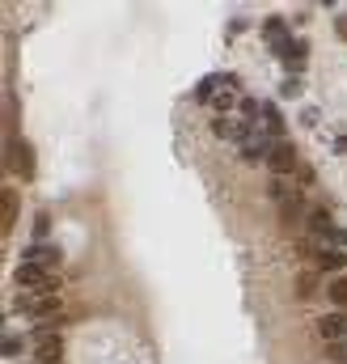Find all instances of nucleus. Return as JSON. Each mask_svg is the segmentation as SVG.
Masks as SVG:
<instances>
[{"label":"nucleus","instance_id":"8","mask_svg":"<svg viewBox=\"0 0 347 364\" xmlns=\"http://www.w3.org/2000/svg\"><path fill=\"white\" fill-rule=\"evenodd\" d=\"M322 271H335V276H347V250H313Z\"/></svg>","mask_w":347,"mask_h":364},{"label":"nucleus","instance_id":"9","mask_svg":"<svg viewBox=\"0 0 347 364\" xmlns=\"http://www.w3.org/2000/svg\"><path fill=\"white\" fill-rule=\"evenodd\" d=\"M335 229H339V225H335V216H331L326 208H313V212H309V233H318V237H335Z\"/></svg>","mask_w":347,"mask_h":364},{"label":"nucleus","instance_id":"7","mask_svg":"<svg viewBox=\"0 0 347 364\" xmlns=\"http://www.w3.org/2000/svg\"><path fill=\"white\" fill-rule=\"evenodd\" d=\"M276 51H280L284 68H292V72H301V68H305V56H309V47H305L301 38H288V43H280V47H276Z\"/></svg>","mask_w":347,"mask_h":364},{"label":"nucleus","instance_id":"2","mask_svg":"<svg viewBox=\"0 0 347 364\" xmlns=\"http://www.w3.org/2000/svg\"><path fill=\"white\" fill-rule=\"evenodd\" d=\"M17 284H21V288H38V293H60V284H56V280H47V276H43V267L30 263V258H21V267H17Z\"/></svg>","mask_w":347,"mask_h":364},{"label":"nucleus","instance_id":"17","mask_svg":"<svg viewBox=\"0 0 347 364\" xmlns=\"http://www.w3.org/2000/svg\"><path fill=\"white\" fill-rule=\"evenodd\" d=\"M212 106L220 110V119H225V110L233 106V89H225V93H216V98H212Z\"/></svg>","mask_w":347,"mask_h":364},{"label":"nucleus","instance_id":"22","mask_svg":"<svg viewBox=\"0 0 347 364\" xmlns=\"http://www.w3.org/2000/svg\"><path fill=\"white\" fill-rule=\"evenodd\" d=\"M339 34H343V38H347V17H339Z\"/></svg>","mask_w":347,"mask_h":364},{"label":"nucleus","instance_id":"15","mask_svg":"<svg viewBox=\"0 0 347 364\" xmlns=\"http://www.w3.org/2000/svg\"><path fill=\"white\" fill-rule=\"evenodd\" d=\"M263 114H267V123H271L267 132H271V136H280V132H284V119H280V110H276V106L267 102V106H263Z\"/></svg>","mask_w":347,"mask_h":364},{"label":"nucleus","instance_id":"13","mask_svg":"<svg viewBox=\"0 0 347 364\" xmlns=\"http://www.w3.org/2000/svg\"><path fill=\"white\" fill-rule=\"evenodd\" d=\"M326 297H331L339 309H347V276H335V280H331V293H326Z\"/></svg>","mask_w":347,"mask_h":364},{"label":"nucleus","instance_id":"5","mask_svg":"<svg viewBox=\"0 0 347 364\" xmlns=\"http://www.w3.org/2000/svg\"><path fill=\"white\" fill-rule=\"evenodd\" d=\"M318 335L326 339V348L331 343H347V313L339 309V313H326V318L318 322Z\"/></svg>","mask_w":347,"mask_h":364},{"label":"nucleus","instance_id":"3","mask_svg":"<svg viewBox=\"0 0 347 364\" xmlns=\"http://www.w3.org/2000/svg\"><path fill=\"white\" fill-rule=\"evenodd\" d=\"M9 165H13V174L34 178V149H30L26 140H13V144H9Z\"/></svg>","mask_w":347,"mask_h":364},{"label":"nucleus","instance_id":"11","mask_svg":"<svg viewBox=\"0 0 347 364\" xmlns=\"http://www.w3.org/2000/svg\"><path fill=\"white\" fill-rule=\"evenodd\" d=\"M26 258H30V263H38V267H60V263H64L60 246H43V241H38V246H34Z\"/></svg>","mask_w":347,"mask_h":364},{"label":"nucleus","instance_id":"18","mask_svg":"<svg viewBox=\"0 0 347 364\" xmlns=\"http://www.w3.org/2000/svg\"><path fill=\"white\" fill-rule=\"evenodd\" d=\"M296 293H301V301H309V293H313V276H309V271L296 276Z\"/></svg>","mask_w":347,"mask_h":364},{"label":"nucleus","instance_id":"19","mask_svg":"<svg viewBox=\"0 0 347 364\" xmlns=\"http://www.w3.org/2000/svg\"><path fill=\"white\" fill-rule=\"evenodd\" d=\"M47 229H51V216L38 212V216H34V237H47Z\"/></svg>","mask_w":347,"mask_h":364},{"label":"nucleus","instance_id":"6","mask_svg":"<svg viewBox=\"0 0 347 364\" xmlns=\"http://www.w3.org/2000/svg\"><path fill=\"white\" fill-rule=\"evenodd\" d=\"M60 356H64L60 335H51V326H38V360L43 364H60Z\"/></svg>","mask_w":347,"mask_h":364},{"label":"nucleus","instance_id":"16","mask_svg":"<svg viewBox=\"0 0 347 364\" xmlns=\"http://www.w3.org/2000/svg\"><path fill=\"white\" fill-rule=\"evenodd\" d=\"M263 30H267V38H276V47H280V43H288V38H284V21H280V17L263 21Z\"/></svg>","mask_w":347,"mask_h":364},{"label":"nucleus","instance_id":"21","mask_svg":"<svg viewBox=\"0 0 347 364\" xmlns=\"http://www.w3.org/2000/svg\"><path fill=\"white\" fill-rule=\"evenodd\" d=\"M259 110H263V106H259V102H254V98H246V102H241V114H246V119H254V114H259Z\"/></svg>","mask_w":347,"mask_h":364},{"label":"nucleus","instance_id":"20","mask_svg":"<svg viewBox=\"0 0 347 364\" xmlns=\"http://www.w3.org/2000/svg\"><path fill=\"white\" fill-rule=\"evenodd\" d=\"M5 356H21V339H17V335L5 339Z\"/></svg>","mask_w":347,"mask_h":364},{"label":"nucleus","instance_id":"12","mask_svg":"<svg viewBox=\"0 0 347 364\" xmlns=\"http://www.w3.org/2000/svg\"><path fill=\"white\" fill-rule=\"evenodd\" d=\"M280 216H284V225H296V216H305V199L292 191V195L280 204Z\"/></svg>","mask_w":347,"mask_h":364},{"label":"nucleus","instance_id":"1","mask_svg":"<svg viewBox=\"0 0 347 364\" xmlns=\"http://www.w3.org/2000/svg\"><path fill=\"white\" fill-rule=\"evenodd\" d=\"M267 165H271V174H276V178H284V174H296V169H301V157H296V144H288V140H276V144H271V153H267Z\"/></svg>","mask_w":347,"mask_h":364},{"label":"nucleus","instance_id":"4","mask_svg":"<svg viewBox=\"0 0 347 364\" xmlns=\"http://www.w3.org/2000/svg\"><path fill=\"white\" fill-rule=\"evenodd\" d=\"M60 309V293H38V297H21V313L30 318H51Z\"/></svg>","mask_w":347,"mask_h":364},{"label":"nucleus","instance_id":"14","mask_svg":"<svg viewBox=\"0 0 347 364\" xmlns=\"http://www.w3.org/2000/svg\"><path fill=\"white\" fill-rule=\"evenodd\" d=\"M13 216H17V195L13 191H5V208H0V225L13 229Z\"/></svg>","mask_w":347,"mask_h":364},{"label":"nucleus","instance_id":"10","mask_svg":"<svg viewBox=\"0 0 347 364\" xmlns=\"http://www.w3.org/2000/svg\"><path fill=\"white\" fill-rule=\"evenodd\" d=\"M267 153H271V144H267V136H259V132L241 144V157H246V161H267Z\"/></svg>","mask_w":347,"mask_h":364}]
</instances>
